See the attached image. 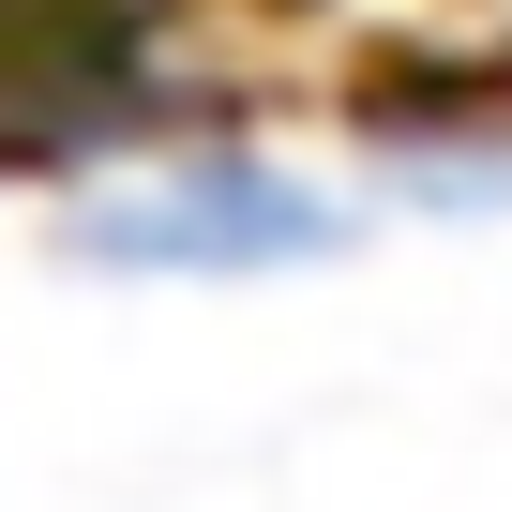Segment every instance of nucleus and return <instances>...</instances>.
Wrapping results in <instances>:
<instances>
[{"label": "nucleus", "instance_id": "f03ea898", "mask_svg": "<svg viewBox=\"0 0 512 512\" xmlns=\"http://www.w3.org/2000/svg\"><path fill=\"white\" fill-rule=\"evenodd\" d=\"M347 136H362L347 181L392 226H497L512 211V91H482V76H452V91L392 76L377 106H347Z\"/></svg>", "mask_w": 512, "mask_h": 512}, {"label": "nucleus", "instance_id": "f257e3e1", "mask_svg": "<svg viewBox=\"0 0 512 512\" xmlns=\"http://www.w3.org/2000/svg\"><path fill=\"white\" fill-rule=\"evenodd\" d=\"M377 241L347 166H302L272 136H166L61 196V256L91 287H302Z\"/></svg>", "mask_w": 512, "mask_h": 512}]
</instances>
